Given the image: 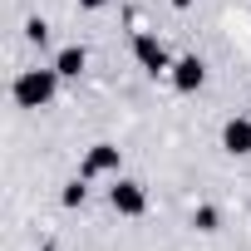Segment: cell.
<instances>
[{"mask_svg":"<svg viewBox=\"0 0 251 251\" xmlns=\"http://www.w3.org/2000/svg\"><path fill=\"white\" fill-rule=\"evenodd\" d=\"M118 168H123V148L118 143H89L84 163H79V177L99 182V177H118Z\"/></svg>","mask_w":251,"mask_h":251,"instance_id":"obj_3","label":"cell"},{"mask_svg":"<svg viewBox=\"0 0 251 251\" xmlns=\"http://www.w3.org/2000/svg\"><path fill=\"white\" fill-rule=\"evenodd\" d=\"M133 64H138L143 74H153V79H158V74H168V69H173V54H168V45H163L153 30H138V35H133Z\"/></svg>","mask_w":251,"mask_h":251,"instance_id":"obj_2","label":"cell"},{"mask_svg":"<svg viewBox=\"0 0 251 251\" xmlns=\"http://www.w3.org/2000/svg\"><path fill=\"white\" fill-rule=\"evenodd\" d=\"M25 40H30V45H45V40H50V25H45V20H30V25H25Z\"/></svg>","mask_w":251,"mask_h":251,"instance_id":"obj_10","label":"cell"},{"mask_svg":"<svg viewBox=\"0 0 251 251\" xmlns=\"http://www.w3.org/2000/svg\"><path fill=\"white\" fill-rule=\"evenodd\" d=\"M187 222H192V231H202V236H212V231H222V212H217L212 202H197Z\"/></svg>","mask_w":251,"mask_h":251,"instance_id":"obj_8","label":"cell"},{"mask_svg":"<svg viewBox=\"0 0 251 251\" xmlns=\"http://www.w3.org/2000/svg\"><path fill=\"white\" fill-rule=\"evenodd\" d=\"M222 148L231 158H251V118H226L222 123Z\"/></svg>","mask_w":251,"mask_h":251,"instance_id":"obj_6","label":"cell"},{"mask_svg":"<svg viewBox=\"0 0 251 251\" xmlns=\"http://www.w3.org/2000/svg\"><path fill=\"white\" fill-rule=\"evenodd\" d=\"M59 202H64L69 212H74V207H84V202H89V177H69V182H64V192H59Z\"/></svg>","mask_w":251,"mask_h":251,"instance_id":"obj_9","label":"cell"},{"mask_svg":"<svg viewBox=\"0 0 251 251\" xmlns=\"http://www.w3.org/2000/svg\"><path fill=\"white\" fill-rule=\"evenodd\" d=\"M168 79H173V89H177V94H197V89L207 84V64H202L197 54H182V59H173Z\"/></svg>","mask_w":251,"mask_h":251,"instance_id":"obj_5","label":"cell"},{"mask_svg":"<svg viewBox=\"0 0 251 251\" xmlns=\"http://www.w3.org/2000/svg\"><path fill=\"white\" fill-rule=\"evenodd\" d=\"M79 10H108V0H74Z\"/></svg>","mask_w":251,"mask_h":251,"instance_id":"obj_11","label":"cell"},{"mask_svg":"<svg viewBox=\"0 0 251 251\" xmlns=\"http://www.w3.org/2000/svg\"><path fill=\"white\" fill-rule=\"evenodd\" d=\"M168 5H173V10H192V5H197V0H168Z\"/></svg>","mask_w":251,"mask_h":251,"instance_id":"obj_12","label":"cell"},{"mask_svg":"<svg viewBox=\"0 0 251 251\" xmlns=\"http://www.w3.org/2000/svg\"><path fill=\"white\" fill-rule=\"evenodd\" d=\"M108 207H113L118 217H143V212H148V187L133 182V177H113V182H108Z\"/></svg>","mask_w":251,"mask_h":251,"instance_id":"obj_4","label":"cell"},{"mask_svg":"<svg viewBox=\"0 0 251 251\" xmlns=\"http://www.w3.org/2000/svg\"><path fill=\"white\" fill-rule=\"evenodd\" d=\"M54 69H59V79H79V74L89 69V50H84V45H64V50L54 54Z\"/></svg>","mask_w":251,"mask_h":251,"instance_id":"obj_7","label":"cell"},{"mask_svg":"<svg viewBox=\"0 0 251 251\" xmlns=\"http://www.w3.org/2000/svg\"><path fill=\"white\" fill-rule=\"evenodd\" d=\"M59 69L50 64V69H20L15 74V84H10V99H15V108H25V113H40V108H50L54 99H59Z\"/></svg>","mask_w":251,"mask_h":251,"instance_id":"obj_1","label":"cell"}]
</instances>
